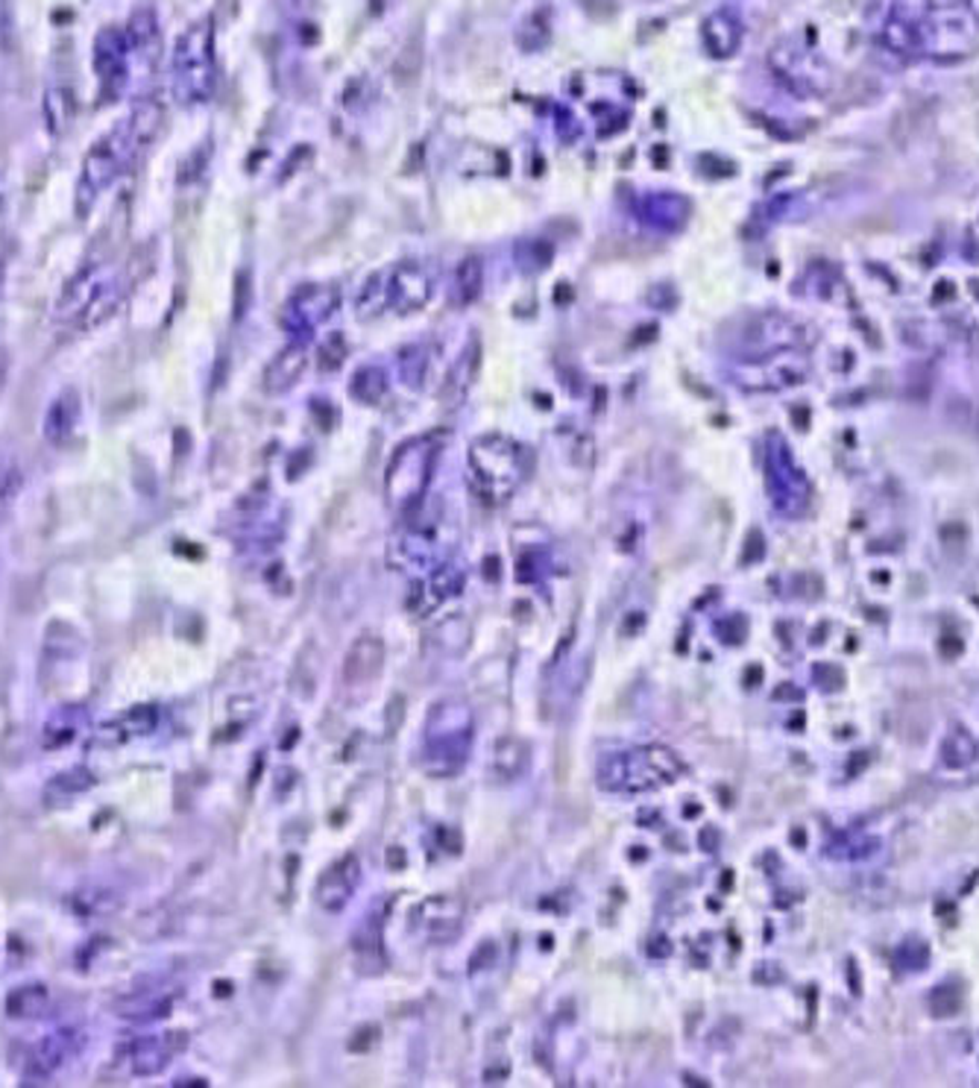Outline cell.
Segmentation results:
<instances>
[{
    "instance_id": "6da1fadb",
    "label": "cell",
    "mask_w": 979,
    "mask_h": 1088,
    "mask_svg": "<svg viewBox=\"0 0 979 1088\" xmlns=\"http://www.w3.org/2000/svg\"><path fill=\"white\" fill-rule=\"evenodd\" d=\"M170 80H174V97L183 106L206 103L215 92L218 65H215V21L200 18L185 30L174 44L170 59Z\"/></svg>"
},
{
    "instance_id": "7a4b0ae2",
    "label": "cell",
    "mask_w": 979,
    "mask_h": 1088,
    "mask_svg": "<svg viewBox=\"0 0 979 1088\" xmlns=\"http://www.w3.org/2000/svg\"><path fill=\"white\" fill-rule=\"evenodd\" d=\"M135 142L126 124L112 126L110 133L101 135L97 142L88 147L80 168V179H76V215L85 218L92 206L101 200L103 194L110 191L112 183L124 174L126 162L133 156Z\"/></svg>"
},
{
    "instance_id": "3957f363",
    "label": "cell",
    "mask_w": 979,
    "mask_h": 1088,
    "mask_svg": "<svg viewBox=\"0 0 979 1088\" xmlns=\"http://www.w3.org/2000/svg\"><path fill=\"white\" fill-rule=\"evenodd\" d=\"M806 373H810V361L804 352L792 350V346H778V350L766 352L762 359L739 367L733 379L748 391H780V387L804 382Z\"/></svg>"
},
{
    "instance_id": "277c9868",
    "label": "cell",
    "mask_w": 979,
    "mask_h": 1088,
    "mask_svg": "<svg viewBox=\"0 0 979 1088\" xmlns=\"http://www.w3.org/2000/svg\"><path fill=\"white\" fill-rule=\"evenodd\" d=\"M94 74L106 97H117L129 76V42L121 27H103L92 48Z\"/></svg>"
},
{
    "instance_id": "5b68a950",
    "label": "cell",
    "mask_w": 979,
    "mask_h": 1088,
    "mask_svg": "<svg viewBox=\"0 0 979 1088\" xmlns=\"http://www.w3.org/2000/svg\"><path fill=\"white\" fill-rule=\"evenodd\" d=\"M83 1047V1033L74 1030V1027H65V1030H53L33 1047V1056L24 1068V1082L21 1086H44L51 1080L53 1074L67 1063L74 1059Z\"/></svg>"
},
{
    "instance_id": "8992f818",
    "label": "cell",
    "mask_w": 979,
    "mask_h": 1088,
    "mask_svg": "<svg viewBox=\"0 0 979 1088\" xmlns=\"http://www.w3.org/2000/svg\"><path fill=\"white\" fill-rule=\"evenodd\" d=\"M112 282H115V273H112L106 265H92V268L80 270V273L67 282L62 297L56 300V318L62 320V323H76V318H80V314L92 305V300H97Z\"/></svg>"
},
{
    "instance_id": "52a82bcc",
    "label": "cell",
    "mask_w": 979,
    "mask_h": 1088,
    "mask_svg": "<svg viewBox=\"0 0 979 1088\" xmlns=\"http://www.w3.org/2000/svg\"><path fill=\"white\" fill-rule=\"evenodd\" d=\"M428 469H431V446L428 444H410L405 446L399 458L394 460L390 469V496L394 502L410 505L423 494Z\"/></svg>"
},
{
    "instance_id": "ba28073f",
    "label": "cell",
    "mask_w": 979,
    "mask_h": 1088,
    "mask_svg": "<svg viewBox=\"0 0 979 1088\" xmlns=\"http://www.w3.org/2000/svg\"><path fill=\"white\" fill-rule=\"evenodd\" d=\"M428 297H431V279L417 265H399L394 277L387 279V309L399 311V314L423 309Z\"/></svg>"
},
{
    "instance_id": "9c48e42d",
    "label": "cell",
    "mask_w": 979,
    "mask_h": 1088,
    "mask_svg": "<svg viewBox=\"0 0 979 1088\" xmlns=\"http://www.w3.org/2000/svg\"><path fill=\"white\" fill-rule=\"evenodd\" d=\"M337 291L332 286H309L293 293V300L288 302V327H305L314 329L326 318H332V311L337 309Z\"/></svg>"
},
{
    "instance_id": "30bf717a",
    "label": "cell",
    "mask_w": 979,
    "mask_h": 1088,
    "mask_svg": "<svg viewBox=\"0 0 979 1088\" xmlns=\"http://www.w3.org/2000/svg\"><path fill=\"white\" fill-rule=\"evenodd\" d=\"M83 417V405H80V394L76 391H62L56 400L48 405L42 419V435L51 446H65L74 437L76 426Z\"/></svg>"
},
{
    "instance_id": "8fae6325",
    "label": "cell",
    "mask_w": 979,
    "mask_h": 1088,
    "mask_svg": "<svg viewBox=\"0 0 979 1088\" xmlns=\"http://www.w3.org/2000/svg\"><path fill=\"white\" fill-rule=\"evenodd\" d=\"M85 725H88L85 704H62L42 725V745L48 752H59V748L74 743L85 730Z\"/></svg>"
},
{
    "instance_id": "7c38bea8",
    "label": "cell",
    "mask_w": 979,
    "mask_h": 1088,
    "mask_svg": "<svg viewBox=\"0 0 979 1088\" xmlns=\"http://www.w3.org/2000/svg\"><path fill=\"white\" fill-rule=\"evenodd\" d=\"M701 35H704V48H707L716 59H725L737 51L739 42H742V24H739V18L733 15V12L719 9V12H712V15L704 21Z\"/></svg>"
},
{
    "instance_id": "4fadbf2b",
    "label": "cell",
    "mask_w": 979,
    "mask_h": 1088,
    "mask_svg": "<svg viewBox=\"0 0 979 1088\" xmlns=\"http://www.w3.org/2000/svg\"><path fill=\"white\" fill-rule=\"evenodd\" d=\"M302 370H305V346L291 344L279 352L277 359L270 361L264 370V391L268 394H285L288 387L300 382Z\"/></svg>"
},
{
    "instance_id": "5bb4252c",
    "label": "cell",
    "mask_w": 979,
    "mask_h": 1088,
    "mask_svg": "<svg viewBox=\"0 0 979 1088\" xmlns=\"http://www.w3.org/2000/svg\"><path fill=\"white\" fill-rule=\"evenodd\" d=\"M94 787V771L85 769V766H71V769L59 771L48 780L44 787V801L48 804H67L74 798L85 796L88 789Z\"/></svg>"
},
{
    "instance_id": "9a60e30c",
    "label": "cell",
    "mask_w": 979,
    "mask_h": 1088,
    "mask_svg": "<svg viewBox=\"0 0 979 1088\" xmlns=\"http://www.w3.org/2000/svg\"><path fill=\"white\" fill-rule=\"evenodd\" d=\"M83 652V636L67 622H51L44 631L42 657L48 663H67Z\"/></svg>"
},
{
    "instance_id": "2e32d148",
    "label": "cell",
    "mask_w": 979,
    "mask_h": 1088,
    "mask_svg": "<svg viewBox=\"0 0 979 1088\" xmlns=\"http://www.w3.org/2000/svg\"><path fill=\"white\" fill-rule=\"evenodd\" d=\"M48 1001H51V992L44 983H27L7 995V1015L15 1022H30L48 1009Z\"/></svg>"
},
{
    "instance_id": "e0dca14e",
    "label": "cell",
    "mask_w": 979,
    "mask_h": 1088,
    "mask_svg": "<svg viewBox=\"0 0 979 1088\" xmlns=\"http://www.w3.org/2000/svg\"><path fill=\"white\" fill-rule=\"evenodd\" d=\"M162 117H165V110L156 97H142L135 101L133 112H129V121H126V129L133 135L135 147L138 144H150L162 129Z\"/></svg>"
},
{
    "instance_id": "ac0fdd59",
    "label": "cell",
    "mask_w": 979,
    "mask_h": 1088,
    "mask_svg": "<svg viewBox=\"0 0 979 1088\" xmlns=\"http://www.w3.org/2000/svg\"><path fill=\"white\" fill-rule=\"evenodd\" d=\"M170 1063V1042L168 1038H142L133 1047L129 1065L135 1077H156L168 1068Z\"/></svg>"
},
{
    "instance_id": "d6986e66",
    "label": "cell",
    "mask_w": 979,
    "mask_h": 1088,
    "mask_svg": "<svg viewBox=\"0 0 979 1088\" xmlns=\"http://www.w3.org/2000/svg\"><path fill=\"white\" fill-rule=\"evenodd\" d=\"M71 906L83 919H88V915H110L121 906V895L110 887H85L76 889L74 895H71Z\"/></svg>"
},
{
    "instance_id": "ffe728a7",
    "label": "cell",
    "mask_w": 979,
    "mask_h": 1088,
    "mask_svg": "<svg viewBox=\"0 0 979 1088\" xmlns=\"http://www.w3.org/2000/svg\"><path fill=\"white\" fill-rule=\"evenodd\" d=\"M170 1001L168 997L153 995V992H142V995H126L115 1004V1013L129 1022H153L159 1015H168Z\"/></svg>"
},
{
    "instance_id": "44dd1931",
    "label": "cell",
    "mask_w": 979,
    "mask_h": 1088,
    "mask_svg": "<svg viewBox=\"0 0 979 1088\" xmlns=\"http://www.w3.org/2000/svg\"><path fill=\"white\" fill-rule=\"evenodd\" d=\"M126 42H129V51L138 53L153 51L159 44V21L153 9H135L129 27H126Z\"/></svg>"
},
{
    "instance_id": "7402d4cb",
    "label": "cell",
    "mask_w": 979,
    "mask_h": 1088,
    "mask_svg": "<svg viewBox=\"0 0 979 1088\" xmlns=\"http://www.w3.org/2000/svg\"><path fill=\"white\" fill-rule=\"evenodd\" d=\"M117 305H121V288L112 282V286L106 288V291H103L97 300H92V305H88V309H85L80 318H76V327L83 329V332H88V329H97L101 323H106V320L115 314Z\"/></svg>"
},
{
    "instance_id": "603a6c76",
    "label": "cell",
    "mask_w": 979,
    "mask_h": 1088,
    "mask_svg": "<svg viewBox=\"0 0 979 1088\" xmlns=\"http://www.w3.org/2000/svg\"><path fill=\"white\" fill-rule=\"evenodd\" d=\"M476 370H478V346L472 344L469 346V352H464L461 359H458V364L446 373V396H449V400H461V396L467 394L469 382L476 379Z\"/></svg>"
},
{
    "instance_id": "cb8c5ba5",
    "label": "cell",
    "mask_w": 979,
    "mask_h": 1088,
    "mask_svg": "<svg viewBox=\"0 0 979 1088\" xmlns=\"http://www.w3.org/2000/svg\"><path fill=\"white\" fill-rule=\"evenodd\" d=\"M485 288V270H481V261L478 259H467L458 268V277H455V297L458 302H472Z\"/></svg>"
},
{
    "instance_id": "d4e9b609",
    "label": "cell",
    "mask_w": 979,
    "mask_h": 1088,
    "mask_svg": "<svg viewBox=\"0 0 979 1088\" xmlns=\"http://www.w3.org/2000/svg\"><path fill=\"white\" fill-rule=\"evenodd\" d=\"M44 117L53 135H62V129L71 124V94L65 89H51L44 94Z\"/></svg>"
},
{
    "instance_id": "484cf974",
    "label": "cell",
    "mask_w": 979,
    "mask_h": 1088,
    "mask_svg": "<svg viewBox=\"0 0 979 1088\" xmlns=\"http://www.w3.org/2000/svg\"><path fill=\"white\" fill-rule=\"evenodd\" d=\"M21 485H24V476L18 467H3L0 469V508H7L18 494H21Z\"/></svg>"
},
{
    "instance_id": "4316f807",
    "label": "cell",
    "mask_w": 979,
    "mask_h": 1088,
    "mask_svg": "<svg viewBox=\"0 0 979 1088\" xmlns=\"http://www.w3.org/2000/svg\"><path fill=\"white\" fill-rule=\"evenodd\" d=\"M0 297H3V268H0Z\"/></svg>"
}]
</instances>
